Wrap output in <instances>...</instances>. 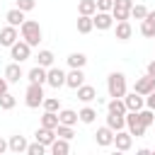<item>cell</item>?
<instances>
[{
    "instance_id": "obj_34",
    "label": "cell",
    "mask_w": 155,
    "mask_h": 155,
    "mask_svg": "<svg viewBox=\"0 0 155 155\" xmlns=\"http://www.w3.org/2000/svg\"><path fill=\"white\" fill-rule=\"evenodd\" d=\"M15 104H17L15 94H10V92H2V94H0V109L10 111V109H15Z\"/></svg>"
},
{
    "instance_id": "obj_22",
    "label": "cell",
    "mask_w": 155,
    "mask_h": 155,
    "mask_svg": "<svg viewBox=\"0 0 155 155\" xmlns=\"http://www.w3.org/2000/svg\"><path fill=\"white\" fill-rule=\"evenodd\" d=\"M34 136H36V140H39L41 145H46V148H48V145L53 143V138H56V131H53V128H44V126H39Z\"/></svg>"
},
{
    "instance_id": "obj_18",
    "label": "cell",
    "mask_w": 155,
    "mask_h": 155,
    "mask_svg": "<svg viewBox=\"0 0 155 155\" xmlns=\"http://www.w3.org/2000/svg\"><path fill=\"white\" fill-rule=\"evenodd\" d=\"M27 145L29 143H27L24 136H10V140H7V150L10 153H17V155L19 153H27Z\"/></svg>"
},
{
    "instance_id": "obj_43",
    "label": "cell",
    "mask_w": 155,
    "mask_h": 155,
    "mask_svg": "<svg viewBox=\"0 0 155 155\" xmlns=\"http://www.w3.org/2000/svg\"><path fill=\"white\" fill-rule=\"evenodd\" d=\"M2 153H7V140H5V138H0V155H2Z\"/></svg>"
},
{
    "instance_id": "obj_39",
    "label": "cell",
    "mask_w": 155,
    "mask_h": 155,
    "mask_svg": "<svg viewBox=\"0 0 155 155\" xmlns=\"http://www.w3.org/2000/svg\"><path fill=\"white\" fill-rule=\"evenodd\" d=\"M111 5H114V0H97V10L99 12H111Z\"/></svg>"
},
{
    "instance_id": "obj_25",
    "label": "cell",
    "mask_w": 155,
    "mask_h": 155,
    "mask_svg": "<svg viewBox=\"0 0 155 155\" xmlns=\"http://www.w3.org/2000/svg\"><path fill=\"white\" fill-rule=\"evenodd\" d=\"M58 124L75 126V124H78V111H75V109H61V111H58Z\"/></svg>"
},
{
    "instance_id": "obj_7",
    "label": "cell",
    "mask_w": 155,
    "mask_h": 155,
    "mask_svg": "<svg viewBox=\"0 0 155 155\" xmlns=\"http://www.w3.org/2000/svg\"><path fill=\"white\" fill-rule=\"evenodd\" d=\"M46 85H51L53 90L63 87V85H65V70H63V68H56V65L46 68Z\"/></svg>"
},
{
    "instance_id": "obj_30",
    "label": "cell",
    "mask_w": 155,
    "mask_h": 155,
    "mask_svg": "<svg viewBox=\"0 0 155 155\" xmlns=\"http://www.w3.org/2000/svg\"><path fill=\"white\" fill-rule=\"evenodd\" d=\"M97 12V0H80L78 2V15H94Z\"/></svg>"
},
{
    "instance_id": "obj_3",
    "label": "cell",
    "mask_w": 155,
    "mask_h": 155,
    "mask_svg": "<svg viewBox=\"0 0 155 155\" xmlns=\"http://www.w3.org/2000/svg\"><path fill=\"white\" fill-rule=\"evenodd\" d=\"M44 85H39V82H29L27 85V92H24V104L29 107V109H39L41 107V102H44Z\"/></svg>"
},
{
    "instance_id": "obj_15",
    "label": "cell",
    "mask_w": 155,
    "mask_h": 155,
    "mask_svg": "<svg viewBox=\"0 0 155 155\" xmlns=\"http://www.w3.org/2000/svg\"><path fill=\"white\" fill-rule=\"evenodd\" d=\"M82 82H85V73H82V68H70V73H65V87L78 90Z\"/></svg>"
},
{
    "instance_id": "obj_16",
    "label": "cell",
    "mask_w": 155,
    "mask_h": 155,
    "mask_svg": "<svg viewBox=\"0 0 155 155\" xmlns=\"http://www.w3.org/2000/svg\"><path fill=\"white\" fill-rule=\"evenodd\" d=\"M24 78V70H22V63H17V61H12L7 68H5V80L7 82H19Z\"/></svg>"
},
{
    "instance_id": "obj_38",
    "label": "cell",
    "mask_w": 155,
    "mask_h": 155,
    "mask_svg": "<svg viewBox=\"0 0 155 155\" xmlns=\"http://www.w3.org/2000/svg\"><path fill=\"white\" fill-rule=\"evenodd\" d=\"M15 7H19L22 12H31L34 7H36V0H17V5Z\"/></svg>"
},
{
    "instance_id": "obj_21",
    "label": "cell",
    "mask_w": 155,
    "mask_h": 155,
    "mask_svg": "<svg viewBox=\"0 0 155 155\" xmlns=\"http://www.w3.org/2000/svg\"><path fill=\"white\" fill-rule=\"evenodd\" d=\"M48 150L53 153V155H68L70 153V140H65V138H53V143L48 145Z\"/></svg>"
},
{
    "instance_id": "obj_17",
    "label": "cell",
    "mask_w": 155,
    "mask_h": 155,
    "mask_svg": "<svg viewBox=\"0 0 155 155\" xmlns=\"http://www.w3.org/2000/svg\"><path fill=\"white\" fill-rule=\"evenodd\" d=\"M75 92H78V99H80L82 104H90L92 99H97V90H94L92 85H85V82H82Z\"/></svg>"
},
{
    "instance_id": "obj_20",
    "label": "cell",
    "mask_w": 155,
    "mask_h": 155,
    "mask_svg": "<svg viewBox=\"0 0 155 155\" xmlns=\"http://www.w3.org/2000/svg\"><path fill=\"white\" fill-rule=\"evenodd\" d=\"M107 126H109L111 131L126 128V114H111V111H107Z\"/></svg>"
},
{
    "instance_id": "obj_1",
    "label": "cell",
    "mask_w": 155,
    "mask_h": 155,
    "mask_svg": "<svg viewBox=\"0 0 155 155\" xmlns=\"http://www.w3.org/2000/svg\"><path fill=\"white\" fill-rule=\"evenodd\" d=\"M19 34H22V39H24L31 48L39 46V41L44 39V31H41L39 22H34V19H24V22L19 24Z\"/></svg>"
},
{
    "instance_id": "obj_42",
    "label": "cell",
    "mask_w": 155,
    "mask_h": 155,
    "mask_svg": "<svg viewBox=\"0 0 155 155\" xmlns=\"http://www.w3.org/2000/svg\"><path fill=\"white\" fill-rule=\"evenodd\" d=\"M148 75H153V78H155V58L148 63Z\"/></svg>"
},
{
    "instance_id": "obj_27",
    "label": "cell",
    "mask_w": 155,
    "mask_h": 155,
    "mask_svg": "<svg viewBox=\"0 0 155 155\" xmlns=\"http://www.w3.org/2000/svg\"><path fill=\"white\" fill-rule=\"evenodd\" d=\"M27 80H29V82H39V85H44V82H46V68L34 65V68L27 73Z\"/></svg>"
},
{
    "instance_id": "obj_4",
    "label": "cell",
    "mask_w": 155,
    "mask_h": 155,
    "mask_svg": "<svg viewBox=\"0 0 155 155\" xmlns=\"http://www.w3.org/2000/svg\"><path fill=\"white\" fill-rule=\"evenodd\" d=\"M126 131H128L133 138H143V136H145L148 126L140 121L138 111H126Z\"/></svg>"
},
{
    "instance_id": "obj_28",
    "label": "cell",
    "mask_w": 155,
    "mask_h": 155,
    "mask_svg": "<svg viewBox=\"0 0 155 155\" xmlns=\"http://www.w3.org/2000/svg\"><path fill=\"white\" fill-rule=\"evenodd\" d=\"M68 65L70 68H85V63H87V56L85 53H80V51H73V53H68Z\"/></svg>"
},
{
    "instance_id": "obj_37",
    "label": "cell",
    "mask_w": 155,
    "mask_h": 155,
    "mask_svg": "<svg viewBox=\"0 0 155 155\" xmlns=\"http://www.w3.org/2000/svg\"><path fill=\"white\" fill-rule=\"evenodd\" d=\"M145 15H148V7H145V5H131V17L145 19Z\"/></svg>"
},
{
    "instance_id": "obj_10",
    "label": "cell",
    "mask_w": 155,
    "mask_h": 155,
    "mask_svg": "<svg viewBox=\"0 0 155 155\" xmlns=\"http://www.w3.org/2000/svg\"><path fill=\"white\" fill-rule=\"evenodd\" d=\"M92 24H94V29H99V31H107V29H111L114 27V17H111V12H94L92 15Z\"/></svg>"
},
{
    "instance_id": "obj_31",
    "label": "cell",
    "mask_w": 155,
    "mask_h": 155,
    "mask_svg": "<svg viewBox=\"0 0 155 155\" xmlns=\"http://www.w3.org/2000/svg\"><path fill=\"white\" fill-rule=\"evenodd\" d=\"M92 29H94L92 17H90V15H80V17H78V31H80V34H90Z\"/></svg>"
},
{
    "instance_id": "obj_23",
    "label": "cell",
    "mask_w": 155,
    "mask_h": 155,
    "mask_svg": "<svg viewBox=\"0 0 155 155\" xmlns=\"http://www.w3.org/2000/svg\"><path fill=\"white\" fill-rule=\"evenodd\" d=\"M24 15H27V12H22L19 7H12V10H7L5 19H7V24H12V27H17V29H19V24H22V22L27 19Z\"/></svg>"
},
{
    "instance_id": "obj_5",
    "label": "cell",
    "mask_w": 155,
    "mask_h": 155,
    "mask_svg": "<svg viewBox=\"0 0 155 155\" xmlns=\"http://www.w3.org/2000/svg\"><path fill=\"white\" fill-rule=\"evenodd\" d=\"M29 56H31V46H29L24 39H17V41L10 46V58H12V61H17V63H24Z\"/></svg>"
},
{
    "instance_id": "obj_29",
    "label": "cell",
    "mask_w": 155,
    "mask_h": 155,
    "mask_svg": "<svg viewBox=\"0 0 155 155\" xmlns=\"http://www.w3.org/2000/svg\"><path fill=\"white\" fill-rule=\"evenodd\" d=\"M107 111H111V114H126L124 99H121V97H111V99L107 102Z\"/></svg>"
},
{
    "instance_id": "obj_33",
    "label": "cell",
    "mask_w": 155,
    "mask_h": 155,
    "mask_svg": "<svg viewBox=\"0 0 155 155\" xmlns=\"http://www.w3.org/2000/svg\"><path fill=\"white\" fill-rule=\"evenodd\" d=\"M41 107H44V111H61V99L58 97H44Z\"/></svg>"
},
{
    "instance_id": "obj_35",
    "label": "cell",
    "mask_w": 155,
    "mask_h": 155,
    "mask_svg": "<svg viewBox=\"0 0 155 155\" xmlns=\"http://www.w3.org/2000/svg\"><path fill=\"white\" fill-rule=\"evenodd\" d=\"M56 136H58V138H65V140H73V136H75V131H73V126H65V124H58V126H56Z\"/></svg>"
},
{
    "instance_id": "obj_24",
    "label": "cell",
    "mask_w": 155,
    "mask_h": 155,
    "mask_svg": "<svg viewBox=\"0 0 155 155\" xmlns=\"http://www.w3.org/2000/svg\"><path fill=\"white\" fill-rule=\"evenodd\" d=\"M94 119H97V109L90 107V104L78 111V121H80V124H94Z\"/></svg>"
},
{
    "instance_id": "obj_32",
    "label": "cell",
    "mask_w": 155,
    "mask_h": 155,
    "mask_svg": "<svg viewBox=\"0 0 155 155\" xmlns=\"http://www.w3.org/2000/svg\"><path fill=\"white\" fill-rule=\"evenodd\" d=\"M41 126L56 131V126H58V111H44V116H41Z\"/></svg>"
},
{
    "instance_id": "obj_40",
    "label": "cell",
    "mask_w": 155,
    "mask_h": 155,
    "mask_svg": "<svg viewBox=\"0 0 155 155\" xmlns=\"http://www.w3.org/2000/svg\"><path fill=\"white\" fill-rule=\"evenodd\" d=\"M145 107H148V109H153V111H155V90H153V92H148V94H145Z\"/></svg>"
},
{
    "instance_id": "obj_26",
    "label": "cell",
    "mask_w": 155,
    "mask_h": 155,
    "mask_svg": "<svg viewBox=\"0 0 155 155\" xmlns=\"http://www.w3.org/2000/svg\"><path fill=\"white\" fill-rule=\"evenodd\" d=\"M53 61H56V56H53V51H48V48H41L39 56H36V65H41V68H51Z\"/></svg>"
},
{
    "instance_id": "obj_19",
    "label": "cell",
    "mask_w": 155,
    "mask_h": 155,
    "mask_svg": "<svg viewBox=\"0 0 155 155\" xmlns=\"http://www.w3.org/2000/svg\"><path fill=\"white\" fill-rule=\"evenodd\" d=\"M114 34H116V39H119V41H128V39H131V34H133V27H131V22H128V19H124V22H116V29H114Z\"/></svg>"
},
{
    "instance_id": "obj_2",
    "label": "cell",
    "mask_w": 155,
    "mask_h": 155,
    "mask_svg": "<svg viewBox=\"0 0 155 155\" xmlns=\"http://www.w3.org/2000/svg\"><path fill=\"white\" fill-rule=\"evenodd\" d=\"M107 92L109 97H124L128 92V85H126V75L124 73H109L107 75Z\"/></svg>"
},
{
    "instance_id": "obj_11",
    "label": "cell",
    "mask_w": 155,
    "mask_h": 155,
    "mask_svg": "<svg viewBox=\"0 0 155 155\" xmlns=\"http://www.w3.org/2000/svg\"><path fill=\"white\" fill-rule=\"evenodd\" d=\"M17 39H19V29H17V27L7 24V27H2V29H0V46L10 48V46H12Z\"/></svg>"
},
{
    "instance_id": "obj_41",
    "label": "cell",
    "mask_w": 155,
    "mask_h": 155,
    "mask_svg": "<svg viewBox=\"0 0 155 155\" xmlns=\"http://www.w3.org/2000/svg\"><path fill=\"white\" fill-rule=\"evenodd\" d=\"M7 85H10V82H7L5 78H0V94H2V92H7Z\"/></svg>"
},
{
    "instance_id": "obj_9",
    "label": "cell",
    "mask_w": 155,
    "mask_h": 155,
    "mask_svg": "<svg viewBox=\"0 0 155 155\" xmlns=\"http://www.w3.org/2000/svg\"><path fill=\"white\" fill-rule=\"evenodd\" d=\"M121 99H124V104H126V111H138V109H143V107H145V97H143V94H138V92H133V90H131V92H126Z\"/></svg>"
},
{
    "instance_id": "obj_14",
    "label": "cell",
    "mask_w": 155,
    "mask_h": 155,
    "mask_svg": "<svg viewBox=\"0 0 155 155\" xmlns=\"http://www.w3.org/2000/svg\"><path fill=\"white\" fill-rule=\"evenodd\" d=\"M140 34L145 39H155V10H148L145 19H140Z\"/></svg>"
},
{
    "instance_id": "obj_6",
    "label": "cell",
    "mask_w": 155,
    "mask_h": 155,
    "mask_svg": "<svg viewBox=\"0 0 155 155\" xmlns=\"http://www.w3.org/2000/svg\"><path fill=\"white\" fill-rule=\"evenodd\" d=\"M131 5H133V0H114V5H111V17H114V22L128 19V17H131Z\"/></svg>"
},
{
    "instance_id": "obj_12",
    "label": "cell",
    "mask_w": 155,
    "mask_h": 155,
    "mask_svg": "<svg viewBox=\"0 0 155 155\" xmlns=\"http://www.w3.org/2000/svg\"><path fill=\"white\" fill-rule=\"evenodd\" d=\"M155 90V78L153 75H143V78H136V85H133V92H138V94H148V92H153Z\"/></svg>"
},
{
    "instance_id": "obj_8",
    "label": "cell",
    "mask_w": 155,
    "mask_h": 155,
    "mask_svg": "<svg viewBox=\"0 0 155 155\" xmlns=\"http://www.w3.org/2000/svg\"><path fill=\"white\" fill-rule=\"evenodd\" d=\"M111 145H116V150H119V153H128V150H131V145H133V136H131L126 128L114 131V143H111Z\"/></svg>"
},
{
    "instance_id": "obj_36",
    "label": "cell",
    "mask_w": 155,
    "mask_h": 155,
    "mask_svg": "<svg viewBox=\"0 0 155 155\" xmlns=\"http://www.w3.org/2000/svg\"><path fill=\"white\" fill-rule=\"evenodd\" d=\"M46 150H48V148H46V145H41L39 140H34V143H29V145H27V155H44Z\"/></svg>"
},
{
    "instance_id": "obj_13",
    "label": "cell",
    "mask_w": 155,
    "mask_h": 155,
    "mask_svg": "<svg viewBox=\"0 0 155 155\" xmlns=\"http://www.w3.org/2000/svg\"><path fill=\"white\" fill-rule=\"evenodd\" d=\"M94 143H97L99 148H109V145L114 143V131L104 124L102 128H97V133H94Z\"/></svg>"
},
{
    "instance_id": "obj_44",
    "label": "cell",
    "mask_w": 155,
    "mask_h": 155,
    "mask_svg": "<svg viewBox=\"0 0 155 155\" xmlns=\"http://www.w3.org/2000/svg\"><path fill=\"white\" fill-rule=\"evenodd\" d=\"M153 126H155V121H153Z\"/></svg>"
}]
</instances>
